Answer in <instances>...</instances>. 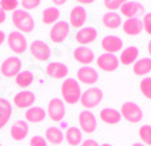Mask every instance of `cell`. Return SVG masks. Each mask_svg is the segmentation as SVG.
Here are the masks:
<instances>
[{
    "mask_svg": "<svg viewBox=\"0 0 151 146\" xmlns=\"http://www.w3.org/2000/svg\"><path fill=\"white\" fill-rule=\"evenodd\" d=\"M60 93H61V100L65 104L74 105V104L81 101V96H82L81 85L74 78L64 79V82L61 83V87H60Z\"/></svg>",
    "mask_w": 151,
    "mask_h": 146,
    "instance_id": "1",
    "label": "cell"
},
{
    "mask_svg": "<svg viewBox=\"0 0 151 146\" xmlns=\"http://www.w3.org/2000/svg\"><path fill=\"white\" fill-rule=\"evenodd\" d=\"M12 25L18 29L21 33H32L34 30V19L27 11L25 10H17L12 12Z\"/></svg>",
    "mask_w": 151,
    "mask_h": 146,
    "instance_id": "2",
    "label": "cell"
},
{
    "mask_svg": "<svg viewBox=\"0 0 151 146\" xmlns=\"http://www.w3.org/2000/svg\"><path fill=\"white\" fill-rule=\"evenodd\" d=\"M102 98H104V93L99 87H95V86H91L86 89L84 92H82V96H81V101L79 103L82 104V107L84 109H88L91 111L93 108L98 107L101 104Z\"/></svg>",
    "mask_w": 151,
    "mask_h": 146,
    "instance_id": "3",
    "label": "cell"
},
{
    "mask_svg": "<svg viewBox=\"0 0 151 146\" xmlns=\"http://www.w3.org/2000/svg\"><path fill=\"white\" fill-rule=\"evenodd\" d=\"M120 113H121V118L125 119L128 123H140L142 119H143V111L142 108L137 105L136 103H132V101H127L121 105L120 108Z\"/></svg>",
    "mask_w": 151,
    "mask_h": 146,
    "instance_id": "4",
    "label": "cell"
},
{
    "mask_svg": "<svg viewBox=\"0 0 151 146\" xmlns=\"http://www.w3.org/2000/svg\"><path fill=\"white\" fill-rule=\"evenodd\" d=\"M22 70V60L17 56L7 57L0 66V72L6 78H15Z\"/></svg>",
    "mask_w": 151,
    "mask_h": 146,
    "instance_id": "5",
    "label": "cell"
},
{
    "mask_svg": "<svg viewBox=\"0 0 151 146\" xmlns=\"http://www.w3.org/2000/svg\"><path fill=\"white\" fill-rule=\"evenodd\" d=\"M46 116H49L52 121H61L65 116V103L61 98H52L46 108Z\"/></svg>",
    "mask_w": 151,
    "mask_h": 146,
    "instance_id": "6",
    "label": "cell"
},
{
    "mask_svg": "<svg viewBox=\"0 0 151 146\" xmlns=\"http://www.w3.org/2000/svg\"><path fill=\"white\" fill-rule=\"evenodd\" d=\"M78 123L82 132L86 134H93L97 130V118L91 111L83 109L78 116Z\"/></svg>",
    "mask_w": 151,
    "mask_h": 146,
    "instance_id": "7",
    "label": "cell"
},
{
    "mask_svg": "<svg viewBox=\"0 0 151 146\" xmlns=\"http://www.w3.org/2000/svg\"><path fill=\"white\" fill-rule=\"evenodd\" d=\"M70 30H71V26L68 22H65V21L56 22V23L52 26V29H50V32H49L50 41L55 44L64 43L65 38L68 37V34H70Z\"/></svg>",
    "mask_w": 151,
    "mask_h": 146,
    "instance_id": "8",
    "label": "cell"
},
{
    "mask_svg": "<svg viewBox=\"0 0 151 146\" xmlns=\"http://www.w3.org/2000/svg\"><path fill=\"white\" fill-rule=\"evenodd\" d=\"M29 51H30L32 56L38 61H48L50 59V55H52L49 45L44 43V41H41V40L33 41L29 46Z\"/></svg>",
    "mask_w": 151,
    "mask_h": 146,
    "instance_id": "9",
    "label": "cell"
},
{
    "mask_svg": "<svg viewBox=\"0 0 151 146\" xmlns=\"http://www.w3.org/2000/svg\"><path fill=\"white\" fill-rule=\"evenodd\" d=\"M7 43L10 49L17 55L25 53L27 49V40L21 32H11L7 37Z\"/></svg>",
    "mask_w": 151,
    "mask_h": 146,
    "instance_id": "10",
    "label": "cell"
},
{
    "mask_svg": "<svg viewBox=\"0 0 151 146\" xmlns=\"http://www.w3.org/2000/svg\"><path fill=\"white\" fill-rule=\"evenodd\" d=\"M76 79H78V82L83 83V85L93 86L98 82L99 74L95 68L90 67V66H82L76 71Z\"/></svg>",
    "mask_w": 151,
    "mask_h": 146,
    "instance_id": "11",
    "label": "cell"
},
{
    "mask_svg": "<svg viewBox=\"0 0 151 146\" xmlns=\"http://www.w3.org/2000/svg\"><path fill=\"white\" fill-rule=\"evenodd\" d=\"M97 66L101 71H105V72H113L116 71L119 68V64H120V60L119 57L113 53H102L98 56L97 59Z\"/></svg>",
    "mask_w": 151,
    "mask_h": 146,
    "instance_id": "12",
    "label": "cell"
},
{
    "mask_svg": "<svg viewBox=\"0 0 151 146\" xmlns=\"http://www.w3.org/2000/svg\"><path fill=\"white\" fill-rule=\"evenodd\" d=\"M120 12L123 17L128 18H139V17H143L146 14V10H144V6L140 1H132V0H128L127 3H124L120 8Z\"/></svg>",
    "mask_w": 151,
    "mask_h": 146,
    "instance_id": "13",
    "label": "cell"
},
{
    "mask_svg": "<svg viewBox=\"0 0 151 146\" xmlns=\"http://www.w3.org/2000/svg\"><path fill=\"white\" fill-rule=\"evenodd\" d=\"M12 103L19 109H29L35 103V94L33 92H30V90H22V92L17 93L14 96Z\"/></svg>",
    "mask_w": 151,
    "mask_h": 146,
    "instance_id": "14",
    "label": "cell"
},
{
    "mask_svg": "<svg viewBox=\"0 0 151 146\" xmlns=\"http://www.w3.org/2000/svg\"><path fill=\"white\" fill-rule=\"evenodd\" d=\"M98 36V32L95 27H91V26H87V27H82L79 29L75 34V41L81 46H86L87 44H91L95 41Z\"/></svg>",
    "mask_w": 151,
    "mask_h": 146,
    "instance_id": "15",
    "label": "cell"
},
{
    "mask_svg": "<svg viewBox=\"0 0 151 146\" xmlns=\"http://www.w3.org/2000/svg\"><path fill=\"white\" fill-rule=\"evenodd\" d=\"M123 40L120 38L119 36H106L102 38L101 41V46L102 49L105 51V53H113L116 55L117 52H120V51L123 49Z\"/></svg>",
    "mask_w": 151,
    "mask_h": 146,
    "instance_id": "16",
    "label": "cell"
},
{
    "mask_svg": "<svg viewBox=\"0 0 151 146\" xmlns=\"http://www.w3.org/2000/svg\"><path fill=\"white\" fill-rule=\"evenodd\" d=\"M86 19H87V11L86 8L82 7V6H76L72 10L70 11V23L71 27H83V25L86 23Z\"/></svg>",
    "mask_w": 151,
    "mask_h": 146,
    "instance_id": "17",
    "label": "cell"
},
{
    "mask_svg": "<svg viewBox=\"0 0 151 146\" xmlns=\"http://www.w3.org/2000/svg\"><path fill=\"white\" fill-rule=\"evenodd\" d=\"M48 77L55 79H64L68 75V67L61 61H50L45 68Z\"/></svg>",
    "mask_w": 151,
    "mask_h": 146,
    "instance_id": "18",
    "label": "cell"
},
{
    "mask_svg": "<svg viewBox=\"0 0 151 146\" xmlns=\"http://www.w3.org/2000/svg\"><path fill=\"white\" fill-rule=\"evenodd\" d=\"M74 59L78 61V63L83 64V66H90L93 61L95 60L94 52L93 49L87 48V46H78L74 49Z\"/></svg>",
    "mask_w": 151,
    "mask_h": 146,
    "instance_id": "19",
    "label": "cell"
},
{
    "mask_svg": "<svg viewBox=\"0 0 151 146\" xmlns=\"http://www.w3.org/2000/svg\"><path fill=\"white\" fill-rule=\"evenodd\" d=\"M29 134V123L26 120H17L14 124L11 126V130H10V135L11 138L14 141H23V139L27 137Z\"/></svg>",
    "mask_w": 151,
    "mask_h": 146,
    "instance_id": "20",
    "label": "cell"
},
{
    "mask_svg": "<svg viewBox=\"0 0 151 146\" xmlns=\"http://www.w3.org/2000/svg\"><path fill=\"white\" fill-rule=\"evenodd\" d=\"M99 119H101L105 124H109V126H113V124H119L120 120H121V113L120 111L114 109V108H102L101 112H99Z\"/></svg>",
    "mask_w": 151,
    "mask_h": 146,
    "instance_id": "21",
    "label": "cell"
},
{
    "mask_svg": "<svg viewBox=\"0 0 151 146\" xmlns=\"http://www.w3.org/2000/svg\"><path fill=\"white\" fill-rule=\"evenodd\" d=\"M123 30L128 36H139L143 32V23L140 18H128L123 22Z\"/></svg>",
    "mask_w": 151,
    "mask_h": 146,
    "instance_id": "22",
    "label": "cell"
},
{
    "mask_svg": "<svg viewBox=\"0 0 151 146\" xmlns=\"http://www.w3.org/2000/svg\"><path fill=\"white\" fill-rule=\"evenodd\" d=\"M102 25L106 29H119L123 25V18L120 17V14H117L116 11H106L105 14L102 15Z\"/></svg>",
    "mask_w": 151,
    "mask_h": 146,
    "instance_id": "23",
    "label": "cell"
},
{
    "mask_svg": "<svg viewBox=\"0 0 151 146\" xmlns=\"http://www.w3.org/2000/svg\"><path fill=\"white\" fill-rule=\"evenodd\" d=\"M137 57H139V49H137V46L129 45V46H127L125 49L121 51V55H120L119 60L123 66H131V64H134L135 61L137 60Z\"/></svg>",
    "mask_w": 151,
    "mask_h": 146,
    "instance_id": "24",
    "label": "cell"
},
{
    "mask_svg": "<svg viewBox=\"0 0 151 146\" xmlns=\"http://www.w3.org/2000/svg\"><path fill=\"white\" fill-rule=\"evenodd\" d=\"M132 71L137 77H146L151 72V57H142L137 59L132 64Z\"/></svg>",
    "mask_w": 151,
    "mask_h": 146,
    "instance_id": "25",
    "label": "cell"
},
{
    "mask_svg": "<svg viewBox=\"0 0 151 146\" xmlns=\"http://www.w3.org/2000/svg\"><path fill=\"white\" fill-rule=\"evenodd\" d=\"M46 118V111L41 107H32L26 109L25 120L27 123H41Z\"/></svg>",
    "mask_w": 151,
    "mask_h": 146,
    "instance_id": "26",
    "label": "cell"
},
{
    "mask_svg": "<svg viewBox=\"0 0 151 146\" xmlns=\"http://www.w3.org/2000/svg\"><path fill=\"white\" fill-rule=\"evenodd\" d=\"M45 139L52 146H59L64 141V134L59 127H48L45 131Z\"/></svg>",
    "mask_w": 151,
    "mask_h": 146,
    "instance_id": "27",
    "label": "cell"
},
{
    "mask_svg": "<svg viewBox=\"0 0 151 146\" xmlns=\"http://www.w3.org/2000/svg\"><path fill=\"white\" fill-rule=\"evenodd\" d=\"M11 115H12L11 103L6 98H0V130L10 121Z\"/></svg>",
    "mask_w": 151,
    "mask_h": 146,
    "instance_id": "28",
    "label": "cell"
},
{
    "mask_svg": "<svg viewBox=\"0 0 151 146\" xmlns=\"http://www.w3.org/2000/svg\"><path fill=\"white\" fill-rule=\"evenodd\" d=\"M65 141L70 146H81V143L83 142V135H82L81 128L78 127H70L65 131Z\"/></svg>",
    "mask_w": 151,
    "mask_h": 146,
    "instance_id": "29",
    "label": "cell"
},
{
    "mask_svg": "<svg viewBox=\"0 0 151 146\" xmlns=\"http://www.w3.org/2000/svg\"><path fill=\"white\" fill-rule=\"evenodd\" d=\"M60 18V10L57 7H46L42 11L41 19L44 25H55L56 22H59Z\"/></svg>",
    "mask_w": 151,
    "mask_h": 146,
    "instance_id": "30",
    "label": "cell"
},
{
    "mask_svg": "<svg viewBox=\"0 0 151 146\" xmlns=\"http://www.w3.org/2000/svg\"><path fill=\"white\" fill-rule=\"evenodd\" d=\"M34 81V74L32 71H21L15 77V85L21 89H26Z\"/></svg>",
    "mask_w": 151,
    "mask_h": 146,
    "instance_id": "31",
    "label": "cell"
},
{
    "mask_svg": "<svg viewBox=\"0 0 151 146\" xmlns=\"http://www.w3.org/2000/svg\"><path fill=\"white\" fill-rule=\"evenodd\" d=\"M139 138L142 139V143L146 146H151V126L144 124L139 128Z\"/></svg>",
    "mask_w": 151,
    "mask_h": 146,
    "instance_id": "32",
    "label": "cell"
},
{
    "mask_svg": "<svg viewBox=\"0 0 151 146\" xmlns=\"http://www.w3.org/2000/svg\"><path fill=\"white\" fill-rule=\"evenodd\" d=\"M139 89H140L142 94H143L146 98L151 100V78L150 77H146L140 81V85H139Z\"/></svg>",
    "mask_w": 151,
    "mask_h": 146,
    "instance_id": "33",
    "label": "cell"
},
{
    "mask_svg": "<svg viewBox=\"0 0 151 146\" xmlns=\"http://www.w3.org/2000/svg\"><path fill=\"white\" fill-rule=\"evenodd\" d=\"M18 6H19V1L18 0H0V8L4 11V12H8V11H17Z\"/></svg>",
    "mask_w": 151,
    "mask_h": 146,
    "instance_id": "34",
    "label": "cell"
},
{
    "mask_svg": "<svg viewBox=\"0 0 151 146\" xmlns=\"http://www.w3.org/2000/svg\"><path fill=\"white\" fill-rule=\"evenodd\" d=\"M128 0H104V6H105V8L108 11H117Z\"/></svg>",
    "mask_w": 151,
    "mask_h": 146,
    "instance_id": "35",
    "label": "cell"
},
{
    "mask_svg": "<svg viewBox=\"0 0 151 146\" xmlns=\"http://www.w3.org/2000/svg\"><path fill=\"white\" fill-rule=\"evenodd\" d=\"M41 4V0H22L21 1V6H22V10L25 11H32L38 8V6Z\"/></svg>",
    "mask_w": 151,
    "mask_h": 146,
    "instance_id": "36",
    "label": "cell"
},
{
    "mask_svg": "<svg viewBox=\"0 0 151 146\" xmlns=\"http://www.w3.org/2000/svg\"><path fill=\"white\" fill-rule=\"evenodd\" d=\"M142 23H143V30L151 36V12H146L142 17Z\"/></svg>",
    "mask_w": 151,
    "mask_h": 146,
    "instance_id": "37",
    "label": "cell"
},
{
    "mask_svg": "<svg viewBox=\"0 0 151 146\" xmlns=\"http://www.w3.org/2000/svg\"><path fill=\"white\" fill-rule=\"evenodd\" d=\"M30 146H48L46 139L41 135H34L30 139Z\"/></svg>",
    "mask_w": 151,
    "mask_h": 146,
    "instance_id": "38",
    "label": "cell"
},
{
    "mask_svg": "<svg viewBox=\"0 0 151 146\" xmlns=\"http://www.w3.org/2000/svg\"><path fill=\"white\" fill-rule=\"evenodd\" d=\"M81 146H99V145L94 139H84L83 142L81 143Z\"/></svg>",
    "mask_w": 151,
    "mask_h": 146,
    "instance_id": "39",
    "label": "cell"
},
{
    "mask_svg": "<svg viewBox=\"0 0 151 146\" xmlns=\"http://www.w3.org/2000/svg\"><path fill=\"white\" fill-rule=\"evenodd\" d=\"M6 19H7V15H6V12H4L1 8H0V25H1V23H4V22H6Z\"/></svg>",
    "mask_w": 151,
    "mask_h": 146,
    "instance_id": "40",
    "label": "cell"
},
{
    "mask_svg": "<svg viewBox=\"0 0 151 146\" xmlns=\"http://www.w3.org/2000/svg\"><path fill=\"white\" fill-rule=\"evenodd\" d=\"M7 40V37H6V33L3 32V30H0V45H3V43Z\"/></svg>",
    "mask_w": 151,
    "mask_h": 146,
    "instance_id": "41",
    "label": "cell"
},
{
    "mask_svg": "<svg viewBox=\"0 0 151 146\" xmlns=\"http://www.w3.org/2000/svg\"><path fill=\"white\" fill-rule=\"evenodd\" d=\"M52 3L55 6H64V4L67 3V0H52Z\"/></svg>",
    "mask_w": 151,
    "mask_h": 146,
    "instance_id": "42",
    "label": "cell"
},
{
    "mask_svg": "<svg viewBox=\"0 0 151 146\" xmlns=\"http://www.w3.org/2000/svg\"><path fill=\"white\" fill-rule=\"evenodd\" d=\"M75 1H78L79 4H93L95 0H75Z\"/></svg>",
    "mask_w": 151,
    "mask_h": 146,
    "instance_id": "43",
    "label": "cell"
},
{
    "mask_svg": "<svg viewBox=\"0 0 151 146\" xmlns=\"http://www.w3.org/2000/svg\"><path fill=\"white\" fill-rule=\"evenodd\" d=\"M147 52H148V55H150V57H151V40L148 41V44H147Z\"/></svg>",
    "mask_w": 151,
    "mask_h": 146,
    "instance_id": "44",
    "label": "cell"
},
{
    "mask_svg": "<svg viewBox=\"0 0 151 146\" xmlns=\"http://www.w3.org/2000/svg\"><path fill=\"white\" fill-rule=\"evenodd\" d=\"M132 146H146V145H143V143H142V142H135Z\"/></svg>",
    "mask_w": 151,
    "mask_h": 146,
    "instance_id": "45",
    "label": "cell"
},
{
    "mask_svg": "<svg viewBox=\"0 0 151 146\" xmlns=\"http://www.w3.org/2000/svg\"><path fill=\"white\" fill-rule=\"evenodd\" d=\"M99 146H113V145H110V143H102V145H99Z\"/></svg>",
    "mask_w": 151,
    "mask_h": 146,
    "instance_id": "46",
    "label": "cell"
},
{
    "mask_svg": "<svg viewBox=\"0 0 151 146\" xmlns=\"http://www.w3.org/2000/svg\"><path fill=\"white\" fill-rule=\"evenodd\" d=\"M0 146H1V143H0Z\"/></svg>",
    "mask_w": 151,
    "mask_h": 146,
    "instance_id": "47",
    "label": "cell"
}]
</instances>
